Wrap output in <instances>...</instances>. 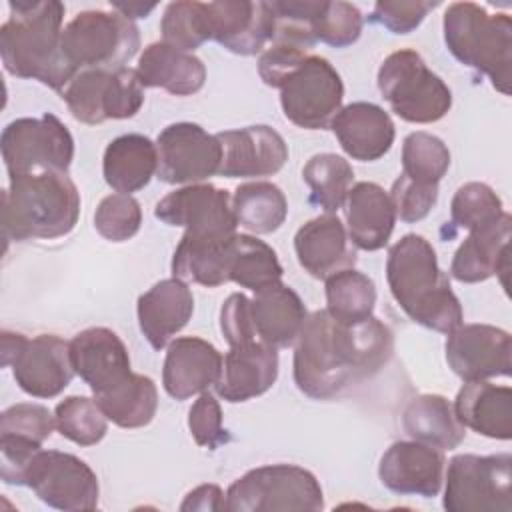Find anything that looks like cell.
Here are the masks:
<instances>
[{
  "label": "cell",
  "instance_id": "obj_27",
  "mask_svg": "<svg viewBox=\"0 0 512 512\" xmlns=\"http://www.w3.org/2000/svg\"><path fill=\"white\" fill-rule=\"evenodd\" d=\"M512 216L504 212L490 224L470 230L466 240L454 252L450 274L458 282L476 284L492 276L506 274L510 268L508 242Z\"/></svg>",
  "mask_w": 512,
  "mask_h": 512
},
{
  "label": "cell",
  "instance_id": "obj_25",
  "mask_svg": "<svg viewBox=\"0 0 512 512\" xmlns=\"http://www.w3.org/2000/svg\"><path fill=\"white\" fill-rule=\"evenodd\" d=\"M194 296L180 278H164L140 294L136 304L138 326L154 350L166 348L190 322Z\"/></svg>",
  "mask_w": 512,
  "mask_h": 512
},
{
  "label": "cell",
  "instance_id": "obj_15",
  "mask_svg": "<svg viewBox=\"0 0 512 512\" xmlns=\"http://www.w3.org/2000/svg\"><path fill=\"white\" fill-rule=\"evenodd\" d=\"M156 178L166 184H200L220 172L222 146L200 124L174 122L156 138Z\"/></svg>",
  "mask_w": 512,
  "mask_h": 512
},
{
  "label": "cell",
  "instance_id": "obj_35",
  "mask_svg": "<svg viewBox=\"0 0 512 512\" xmlns=\"http://www.w3.org/2000/svg\"><path fill=\"white\" fill-rule=\"evenodd\" d=\"M232 212L236 224L252 234L276 232L288 216V200L284 192L264 180L244 182L234 190Z\"/></svg>",
  "mask_w": 512,
  "mask_h": 512
},
{
  "label": "cell",
  "instance_id": "obj_52",
  "mask_svg": "<svg viewBox=\"0 0 512 512\" xmlns=\"http://www.w3.org/2000/svg\"><path fill=\"white\" fill-rule=\"evenodd\" d=\"M180 510H184V512H188V510L222 512V510H226V494L216 484H202L186 494L184 502L180 504Z\"/></svg>",
  "mask_w": 512,
  "mask_h": 512
},
{
  "label": "cell",
  "instance_id": "obj_32",
  "mask_svg": "<svg viewBox=\"0 0 512 512\" xmlns=\"http://www.w3.org/2000/svg\"><path fill=\"white\" fill-rule=\"evenodd\" d=\"M158 170L156 144L144 134H122L108 142L102 158L106 184L118 194H132L150 184Z\"/></svg>",
  "mask_w": 512,
  "mask_h": 512
},
{
  "label": "cell",
  "instance_id": "obj_19",
  "mask_svg": "<svg viewBox=\"0 0 512 512\" xmlns=\"http://www.w3.org/2000/svg\"><path fill=\"white\" fill-rule=\"evenodd\" d=\"M70 356L76 374L88 384L94 398L112 392L134 374L126 344L106 326H92L74 334Z\"/></svg>",
  "mask_w": 512,
  "mask_h": 512
},
{
  "label": "cell",
  "instance_id": "obj_49",
  "mask_svg": "<svg viewBox=\"0 0 512 512\" xmlns=\"http://www.w3.org/2000/svg\"><path fill=\"white\" fill-rule=\"evenodd\" d=\"M436 6L438 2H424V0L376 2L370 20L382 24L392 34H410L422 24L426 14Z\"/></svg>",
  "mask_w": 512,
  "mask_h": 512
},
{
  "label": "cell",
  "instance_id": "obj_23",
  "mask_svg": "<svg viewBox=\"0 0 512 512\" xmlns=\"http://www.w3.org/2000/svg\"><path fill=\"white\" fill-rule=\"evenodd\" d=\"M218 348L198 336L174 338L166 348L162 384L174 400H188L216 384L222 370Z\"/></svg>",
  "mask_w": 512,
  "mask_h": 512
},
{
  "label": "cell",
  "instance_id": "obj_21",
  "mask_svg": "<svg viewBox=\"0 0 512 512\" xmlns=\"http://www.w3.org/2000/svg\"><path fill=\"white\" fill-rule=\"evenodd\" d=\"M206 4L210 36L228 52L254 56L270 44L274 36V14L270 2L220 0Z\"/></svg>",
  "mask_w": 512,
  "mask_h": 512
},
{
  "label": "cell",
  "instance_id": "obj_26",
  "mask_svg": "<svg viewBox=\"0 0 512 512\" xmlns=\"http://www.w3.org/2000/svg\"><path fill=\"white\" fill-rule=\"evenodd\" d=\"M330 130L342 150L360 162L380 160L394 144L396 128L390 114L374 102H352L334 116Z\"/></svg>",
  "mask_w": 512,
  "mask_h": 512
},
{
  "label": "cell",
  "instance_id": "obj_36",
  "mask_svg": "<svg viewBox=\"0 0 512 512\" xmlns=\"http://www.w3.org/2000/svg\"><path fill=\"white\" fill-rule=\"evenodd\" d=\"M282 264L272 246L252 234H234L230 256V282L260 292L282 282Z\"/></svg>",
  "mask_w": 512,
  "mask_h": 512
},
{
  "label": "cell",
  "instance_id": "obj_13",
  "mask_svg": "<svg viewBox=\"0 0 512 512\" xmlns=\"http://www.w3.org/2000/svg\"><path fill=\"white\" fill-rule=\"evenodd\" d=\"M284 116L304 130L330 128L342 108L344 84L322 56L304 58L278 86Z\"/></svg>",
  "mask_w": 512,
  "mask_h": 512
},
{
  "label": "cell",
  "instance_id": "obj_3",
  "mask_svg": "<svg viewBox=\"0 0 512 512\" xmlns=\"http://www.w3.org/2000/svg\"><path fill=\"white\" fill-rule=\"evenodd\" d=\"M0 26V56L8 74L38 80L60 92L74 76L62 54L64 4L56 0H12Z\"/></svg>",
  "mask_w": 512,
  "mask_h": 512
},
{
  "label": "cell",
  "instance_id": "obj_53",
  "mask_svg": "<svg viewBox=\"0 0 512 512\" xmlns=\"http://www.w3.org/2000/svg\"><path fill=\"white\" fill-rule=\"evenodd\" d=\"M112 8H114L116 12H120L122 16H126L128 20L134 22V18H146V16L156 8V4H138V2H128V4H124V2H112Z\"/></svg>",
  "mask_w": 512,
  "mask_h": 512
},
{
  "label": "cell",
  "instance_id": "obj_34",
  "mask_svg": "<svg viewBox=\"0 0 512 512\" xmlns=\"http://www.w3.org/2000/svg\"><path fill=\"white\" fill-rule=\"evenodd\" d=\"M232 238L234 234L226 238H194L184 234L172 256L174 278L206 288L230 282Z\"/></svg>",
  "mask_w": 512,
  "mask_h": 512
},
{
  "label": "cell",
  "instance_id": "obj_12",
  "mask_svg": "<svg viewBox=\"0 0 512 512\" xmlns=\"http://www.w3.org/2000/svg\"><path fill=\"white\" fill-rule=\"evenodd\" d=\"M70 114L82 124L124 120L140 112L144 86L132 68L82 70L60 90Z\"/></svg>",
  "mask_w": 512,
  "mask_h": 512
},
{
  "label": "cell",
  "instance_id": "obj_29",
  "mask_svg": "<svg viewBox=\"0 0 512 512\" xmlns=\"http://www.w3.org/2000/svg\"><path fill=\"white\" fill-rule=\"evenodd\" d=\"M350 242L366 252L384 248L394 232L396 212L388 192L376 182H356L344 202Z\"/></svg>",
  "mask_w": 512,
  "mask_h": 512
},
{
  "label": "cell",
  "instance_id": "obj_41",
  "mask_svg": "<svg viewBox=\"0 0 512 512\" xmlns=\"http://www.w3.org/2000/svg\"><path fill=\"white\" fill-rule=\"evenodd\" d=\"M160 32H162V42L184 52H194L206 40H212L208 4L194 2V0L170 2L164 8L162 20H160Z\"/></svg>",
  "mask_w": 512,
  "mask_h": 512
},
{
  "label": "cell",
  "instance_id": "obj_33",
  "mask_svg": "<svg viewBox=\"0 0 512 512\" xmlns=\"http://www.w3.org/2000/svg\"><path fill=\"white\" fill-rule=\"evenodd\" d=\"M402 426L412 440L440 450L458 448L466 436V428L458 420L454 404L442 394L414 396L402 412Z\"/></svg>",
  "mask_w": 512,
  "mask_h": 512
},
{
  "label": "cell",
  "instance_id": "obj_2",
  "mask_svg": "<svg viewBox=\"0 0 512 512\" xmlns=\"http://www.w3.org/2000/svg\"><path fill=\"white\" fill-rule=\"evenodd\" d=\"M386 280L396 304L416 324L442 334L462 324V304L438 264L434 246L424 236L404 234L390 246Z\"/></svg>",
  "mask_w": 512,
  "mask_h": 512
},
{
  "label": "cell",
  "instance_id": "obj_38",
  "mask_svg": "<svg viewBox=\"0 0 512 512\" xmlns=\"http://www.w3.org/2000/svg\"><path fill=\"white\" fill-rule=\"evenodd\" d=\"M110 422L120 428H142L158 410V390L150 376L132 374L124 384L96 398Z\"/></svg>",
  "mask_w": 512,
  "mask_h": 512
},
{
  "label": "cell",
  "instance_id": "obj_44",
  "mask_svg": "<svg viewBox=\"0 0 512 512\" xmlns=\"http://www.w3.org/2000/svg\"><path fill=\"white\" fill-rule=\"evenodd\" d=\"M362 26H364V18L358 6L342 0L322 2L312 22L316 42L320 40L334 48L352 46L360 38Z\"/></svg>",
  "mask_w": 512,
  "mask_h": 512
},
{
  "label": "cell",
  "instance_id": "obj_20",
  "mask_svg": "<svg viewBox=\"0 0 512 512\" xmlns=\"http://www.w3.org/2000/svg\"><path fill=\"white\" fill-rule=\"evenodd\" d=\"M222 146L220 176L264 178L280 172L288 160V144L272 126L254 124L216 134Z\"/></svg>",
  "mask_w": 512,
  "mask_h": 512
},
{
  "label": "cell",
  "instance_id": "obj_48",
  "mask_svg": "<svg viewBox=\"0 0 512 512\" xmlns=\"http://www.w3.org/2000/svg\"><path fill=\"white\" fill-rule=\"evenodd\" d=\"M188 428L194 442L208 450H216L228 440V434L222 426L220 402L210 392H202L194 400L188 412Z\"/></svg>",
  "mask_w": 512,
  "mask_h": 512
},
{
  "label": "cell",
  "instance_id": "obj_39",
  "mask_svg": "<svg viewBox=\"0 0 512 512\" xmlns=\"http://www.w3.org/2000/svg\"><path fill=\"white\" fill-rule=\"evenodd\" d=\"M376 306V284L360 270L346 268L326 278V312L346 324L372 316Z\"/></svg>",
  "mask_w": 512,
  "mask_h": 512
},
{
  "label": "cell",
  "instance_id": "obj_16",
  "mask_svg": "<svg viewBox=\"0 0 512 512\" xmlns=\"http://www.w3.org/2000/svg\"><path fill=\"white\" fill-rule=\"evenodd\" d=\"M154 216L168 226H182L194 238H226L238 226L228 190L204 182L166 194L156 202Z\"/></svg>",
  "mask_w": 512,
  "mask_h": 512
},
{
  "label": "cell",
  "instance_id": "obj_4",
  "mask_svg": "<svg viewBox=\"0 0 512 512\" xmlns=\"http://www.w3.org/2000/svg\"><path fill=\"white\" fill-rule=\"evenodd\" d=\"M80 204V192L68 172L10 176L2 192L4 240L62 238L74 230Z\"/></svg>",
  "mask_w": 512,
  "mask_h": 512
},
{
  "label": "cell",
  "instance_id": "obj_50",
  "mask_svg": "<svg viewBox=\"0 0 512 512\" xmlns=\"http://www.w3.org/2000/svg\"><path fill=\"white\" fill-rule=\"evenodd\" d=\"M310 48L286 42V40H272L268 48L262 52L258 60V74L266 86L278 88L282 80L304 60L310 56Z\"/></svg>",
  "mask_w": 512,
  "mask_h": 512
},
{
  "label": "cell",
  "instance_id": "obj_31",
  "mask_svg": "<svg viewBox=\"0 0 512 512\" xmlns=\"http://www.w3.org/2000/svg\"><path fill=\"white\" fill-rule=\"evenodd\" d=\"M454 412L464 428L494 440L512 438V388L488 380L466 382L454 400Z\"/></svg>",
  "mask_w": 512,
  "mask_h": 512
},
{
  "label": "cell",
  "instance_id": "obj_11",
  "mask_svg": "<svg viewBox=\"0 0 512 512\" xmlns=\"http://www.w3.org/2000/svg\"><path fill=\"white\" fill-rule=\"evenodd\" d=\"M2 160L8 176L68 172L74 158V138L54 114L16 118L0 136Z\"/></svg>",
  "mask_w": 512,
  "mask_h": 512
},
{
  "label": "cell",
  "instance_id": "obj_14",
  "mask_svg": "<svg viewBox=\"0 0 512 512\" xmlns=\"http://www.w3.org/2000/svg\"><path fill=\"white\" fill-rule=\"evenodd\" d=\"M24 486L50 508L88 512L98 506L96 472L78 456L60 450H38L26 470Z\"/></svg>",
  "mask_w": 512,
  "mask_h": 512
},
{
  "label": "cell",
  "instance_id": "obj_43",
  "mask_svg": "<svg viewBox=\"0 0 512 512\" xmlns=\"http://www.w3.org/2000/svg\"><path fill=\"white\" fill-rule=\"evenodd\" d=\"M502 214H504L502 198L484 182L462 184L450 202L452 224L468 232L494 222Z\"/></svg>",
  "mask_w": 512,
  "mask_h": 512
},
{
  "label": "cell",
  "instance_id": "obj_8",
  "mask_svg": "<svg viewBox=\"0 0 512 512\" xmlns=\"http://www.w3.org/2000/svg\"><path fill=\"white\" fill-rule=\"evenodd\" d=\"M378 90L392 112L412 124L438 122L452 108L448 84L412 48L396 50L382 60Z\"/></svg>",
  "mask_w": 512,
  "mask_h": 512
},
{
  "label": "cell",
  "instance_id": "obj_45",
  "mask_svg": "<svg viewBox=\"0 0 512 512\" xmlns=\"http://www.w3.org/2000/svg\"><path fill=\"white\" fill-rule=\"evenodd\" d=\"M142 208L132 194H108L94 212L96 232L110 242H126L138 234Z\"/></svg>",
  "mask_w": 512,
  "mask_h": 512
},
{
  "label": "cell",
  "instance_id": "obj_40",
  "mask_svg": "<svg viewBox=\"0 0 512 512\" xmlns=\"http://www.w3.org/2000/svg\"><path fill=\"white\" fill-rule=\"evenodd\" d=\"M54 420L58 432L78 444V446H94L108 432V416L96 402V398L88 396H66L54 408Z\"/></svg>",
  "mask_w": 512,
  "mask_h": 512
},
{
  "label": "cell",
  "instance_id": "obj_9",
  "mask_svg": "<svg viewBox=\"0 0 512 512\" xmlns=\"http://www.w3.org/2000/svg\"><path fill=\"white\" fill-rule=\"evenodd\" d=\"M448 512H512V456L456 454L444 474Z\"/></svg>",
  "mask_w": 512,
  "mask_h": 512
},
{
  "label": "cell",
  "instance_id": "obj_28",
  "mask_svg": "<svg viewBox=\"0 0 512 512\" xmlns=\"http://www.w3.org/2000/svg\"><path fill=\"white\" fill-rule=\"evenodd\" d=\"M248 314L256 340L274 348L294 346L308 318L298 292L282 282L254 292L248 300Z\"/></svg>",
  "mask_w": 512,
  "mask_h": 512
},
{
  "label": "cell",
  "instance_id": "obj_10",
  "mask_svg": "<svg viewBox=\"0 0 512 512\" xmlns=\"http://www.w3.org/2000/svg\"><path fill=\"white\" fill-rule=\"evenodd\" d=\"M0 350L2 366H10L18 388L34 398L62 394L76 374L70 342L56 334L26 338L22 332L2 330Z\"/></svg>",
  "mask_w": 512,
  "mask_h": 512
},
{
  "label": "cell",
  "instance_id": "obj_1",
  "mask_svg": "<svg viewBox=\"0 0 512 512\" xmlns=\"http://www.w3.org/2000/svg\"><path fill=\"white\" fill-rule=\"evenodd\" d=\"M392 354L394 334L382 320L370 316L346 324L316 310L294 342V382L308 398L328 400L378 374Z\"/></svg>",
  "mask_w": 512,
  "mask_h": 512
},
{
  "label": "cell",
  "instance_id": "obj_51",
  "mask_svg": "<svg viewBox=\"0 0 512 512\" xmlns=\"http://www.w3.org/2000/svg\"><path fill=\"white\" fill-rule=\"evenodd\" d=\"M248 296L242 292L230 294L220 308V330L228 344L244 342V340H256L250 324L248 314Z\"/></svg>",
  "mask_w": 512,
  "mask_h": 512
},
{
  "label": "cell",
  "instance_id": "obj_42",
  "mask_svg": "<svg viewBox=\"0 0 512 512\" xmlns=\"http://www.w3.org/2000/svg\"><path fill=\"white\" fill-rule=\"evenodd\" d=\"M450 168V150L430 132H412L402 144V174L414 182L438 186Z\"/></svg>",
  "mask_w": 512,
  "mask_h": 512
},
{
  "label": "cell",
  "instance_id": "obj_18",
  "mask_svg": "<svg viewBox=\"0 0 512 512\" xmlns=\"http://www.w3.org/2000/svg\"><path fill=\"white\" fill-rule=\"evenodd\" d=\"M444 468V450L418 440H398L382 454L378 478L394 494L434 498L442 490Z\"/></svg>",
  "mask_w": 512,
  "mask_h": 512
},
{
  "label": "cell",
  "instance_id": "obj_37",
  "mask_svg": "<svg viewBox=\"0 0 512 512\" xmlns=\"http://www.w3.org/2000/svg\"><path fill=\"white\" fill-rule=\"evenodd\" d=\"M302 178L310 188V204L324 210V214H336L352 188L354 170L342 156L322 152L304 164Z\"/></svg>",
  "mask_w": 512,
  "mask_h": 512
},
{
  "label": "cell",
  "instance_id": "obj_22",
  "mask_svg": "<svg viewBox=\"0 0 512 512\" xmlns=\"http://www.w3.org/2000/svg\"><path fill=\"white\" fill-rule=\"evenodd\" d=\"M278 378V348L260 340L230 344L214 384L216 394L230 402H246L268 392Z\"/></svg>",
  "mask_w": 512,
  "mask_h": 512
},
{
  "label": "cell",
  "instance_id": "obj_47",
  "mask_svg": "<svg viewBox=\"0 0 512 512\" xmlns=\"http://www.w3.org/2000/svg\"><path fill=\"white\" fill-rule=\"evenodd\" d=\"M388 196L392 200L396 218H400L406 224H414L424 220L436 206L438 186L414 182L400 172L398 178L392 182Z\"/></svg>",
  "mask_w": 512,
  "mask_h": 512
},
{
  "label": "cell",
  "instance_id": "obj_46",
  "mask_svg": "<svg viewBox=\"0 0 512 512\" xmlns=\"http://www.w3.org/2000/svg\"><path fill=\"white\" fill-rule=\"evenodd\" d=\"M56 428L54 414L34 402H18L0 414V436L28 440L42 446Z\"/></svg>",
  "mask_w": 512,
  "mask_h": 512
},
{
  "label": "cell",
  "instance_id": "obj_17",
  "mask_svg": "<svg viewBox=\"0 0 512 512\" xmlns=\"http://www.w3.org/2000/svg\"><path fill=\"white\" fill-rule=\"evenodd\" d=\"M446 362L464 382L510 376L512 336L492 324H460L448 334Z\"/></svg>",
  "mask_w": 512,
  "mask_h": 512
},
{
  "label": "cell",
  "instance_id": "obj_5",
  "mask_svg": "<svg viewBox=\"0 0 512 512\" xmlns=\"http://www.w3.org/2000/svg\"><path fill=\"white\" fill-rule=\"evenodd\" d=\"M444 42L464 66L490 78L504 96L512 82V18L506 12L490 14L476 2H454L446 8Z\"/></svg>",
  "mask_w": 512,
  "mask_h": 512
},
{
  "label": "cell",
  "instance_id": "obj_6",
  "mask_svg": "<svg viewBox=\"0 0 512 512\" xmlns=\"http://www.w3.org/2000/svg\"><path fill=\"white\" fill-rule=\"evenodd\" d=\"M138 48L140 30L120 12L84 10L62 30V54L74 74L126 68Z\"/></svg>",
  "mask_w": 512,
  "mask_h": 512
},
{
  "label": "cell",
  "instance_id": "obj_7",
  "mask_svg": "<svg viewBox=\"0 0 512 512\" xmlns=\"http://www.w3.org/2000/svg\"><path fill=\"white\" fill-rule=\"evenodd\" d=\"M318 478L296 464H266L248 470L226 490L228 512H320Z\"/></svg>",
  "mask_w": 512,
  "mask_h": 512
},
{
  "label": "cell",
  "instance_id": "obj_24",
  "mask_svg": "<svg viewBox=\"0 0 512 512\" xmlns=\"http://www.w3.org/2000/svg\"><path fill=\"white\" fill-rule=\"evenodd\" d=\"M294 252L304 272L316 280L356 264V250L336 214H322L302 224L294 236Z\"/></svg>",
  "mask_w": 512,
  "mask_h": 512
},
{
  "label": "cell",
  "instance_id": "obj_30",
  "mask_svg": "<svg viewBox=\"0 0 512 512\" xmlns=\"http://www.w3.org/2000/svg\"><path fill=\"white\" fill-rule=\"evenodd\" d=\"M134 70L144 88H162L174 96L196 94L206 82L204 62L166 42L148 44Z\"/></svg>",
  "mask_w": 512,
  "mask_h": 512
}]
</instances>
